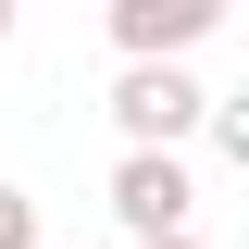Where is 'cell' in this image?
Wrapping results in <instances>:
<instances>
[{
  "instance_id": "cell-1",
  "label": "cell",
  "mask_w": 249,
  "mask_h": 249,
  "mask_svg": "<svg viewBox=\"0 0 249 249\" xmlns=\"http://www.w3.org/2000/svg\"><path fill=\"white\" fill-rule=\"evenodd\" d=\"M112 124H124V150H187V137H199V75L124 62L112 75Z\"/></svg>"
},
{
  "instance_id": "cell-4",
  "label": "cell",
  "mask_w": 249,
  "mask_h": 249,
  "mask_svg": "<svg viewBox=\"0 0 249 249\" xmlns=\"http://www.w3.org/2000/svg\"><path fill=\"white\" fill-rule=\"evenodd\" d=\"M199 124H212V150L249 162V100H199Z\"/></svg>"
},
{
  "instance_id": "cell-6",
  "label": "cell",
  "mask_w": 249,
  "mask_h": 249,
  "mask_svg": "<svg viewBox=\"0 0 249 249\" xmlns=\"http://www.w3.org/2000/svg\"><path fill=\"white\" fill-rule=\"evenodd\" d=\"M150 249H199V224H187V237H150Z\"/></svg>"
},
{
  "instance_id": "cell-3",
  "label": "cell",
  "mask_w": 249,
  "mask_h": 249,
  "mask_svg": "<svg viewBox=\"0 0 249 249\" xmlns=\"http://www.w3.org/2000/svg\"><path fill=\"white\" fill-rule=\"evenodd\" d=\"M100 25H112L124 62H175L187 37H212V25H224V0H112Z\"/></svg>"
},
{
  "instance_id": "cell-5",
  "label": "cell",
  "mask_w": 249,
  "mask_h": 249,
  "mask_svg": "<svg viewBox=\"0 0 249 249\" xmlns=\"http://www.w3.org/2000/svg\"><path fill=\"white\" fill-rule=\"evenodd\" d=\"M0 249H37V199L25 187H0Z\"/></svg>"
},
{
  "instance_id": "cell-7",
  "label": "cell",
  "mask_w": 249,
  "mask_h": 249,
  "mask_svg": "<svg viewBox=\"0 0 249 249\" xmlns=\"http://www.w3.org/2000/svg\"><path fill=\"white\" fill-rule=\"evenodd\" d=\"M0 37H13V0H0Z\"/></svg>"
},
{
  "instance_id": "cell-2",
  "label": "cell",
  "mask_w": 249,
  "mask_h": 249,
  "mask_svg": "<svg viewBox=\"0 0 249 249\" xmlns=\"http://www.w3.org/2000/svg\"><path fill=\"white\" fill-rule=\"evenodd\" d=\"M187 212H199L187 150H124V162H112V224H124L137 249H150V237H187Z\"/></svg>"
}]
</instances>
